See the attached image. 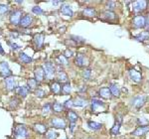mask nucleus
Segmentation results:
<instances>
[{"instance_id":"nucleus-1","label":"nucleus","mask_w":149,"mask_h":139,"mask_svg":"<svg viewBox=\"0 0 149 139\" xmlns=\"http://www.w3.org/2000/svg\"><path fill=\"white\" fill-rule=\"evenodd\" d=\"M14 137L16 139H26L28 137L27 128L24 125H18L15 127L14 130Z\"/></svg>"},{"instance_id":"nucleus-2","label":"nucleus","mask_w":149,"mask_h":139,"mask_svg":"<svg viewBox=\"0 0 149 139\" xmlns=\"http://www.w3.org/2000/svg\"><path fill=\"white\" fill-rule=\"evenodd\" d=\"M43 69H44L45 72V78L48 79V80H52L54 79L55 76V67L53 66L52 63L50 62H46L43 66Z\"/></svg>"},{"instance_id":"nucleus-3","label":"nucleus","mask_w":149,"mask_h":139,"mask_svg":"<svg viewBox=\"0 0 149 139\" xmlns=\"http://www.w3.org/2000/svg\"><path fill=\"white\" fill-rule=\"evenodd\" d=\"M132 25L136 29H141L146 26V17H144L142 15H137L133 18L132 20Z\"/></svg>"},{"instance_id":"nucleus-4","label":"nucleus","mask_w":149,"mask_h":139,"mask_svg":"<svg viewBox=\"0 0 149 139\" xmlns=\"http://www.w3.org/2000/svg\"><path fill=\"white\" fill-rule=\"evenodd\" d=\"M0 75H1L3 78H10L12 76V71L9 68V65L6 63V62H2L0 63Z\"/></svg>"},{"instance_id":"nucleus-5","label":"nucleus","mask_w":149,"mask_h":139,"mask_svg":"<svg viewBox=\"0 0 149 139\" xmlns=\"http://www.w3.org/2000/svg\"><path fill=\"white\" fill-rule=\"evenodd\" d=\"M10 23L13 25H18L20 24V21L22 19V11L21 10H15L11 13L10 15Z\"/></svg>"},{"instance_id":"nucleus-6","label":"nucleus","mask_w":149,"mask_h":139,"mask_svg":"<svg viewBox=\"0 0 149 139\" xmlns=\"http://www.w3.org/2000/svg\"><path fill=\"white\" fill-rule=\"evenodd\" d=\"M146 7H147V1H145V0L135 1L133 3V11L135 13H140V12L145 10Z\"/></svg>"},{"instance_id":"nucleus-7","label":"nucleus","mask_w":149,"mask_h":139,"mask_svg":"<svg viewBox=\"0 0 149 139\" xmlns=\"http://www.w3.org/2000/svg\"><path fill=\"white\" fill-rule=\"evenodd\" d=\"M146 99H147V97H146L145 95L136 97H134V99H132V105H133L135 108L139 109V108H141L144 104H145Z\"/></svg>"},{"instance_id":"nucleus-8","label":"nucleus","mask_w":149,"mask_h":139,"mask_svg":"<svg viewBox=\"0 0 149 139\" xmlns=\"http://www.w3.org/2000/svg\"><path fill=\"white\" fill-rule=\"evenodd\" d=\"M74 65L78 67H86V65H88V60L85 57V55L83 54H79L76 56V58H74Z\"/></svg>"},{"instance_id":"nucleus-9","label":"nucleus","mask_w":149,"mask_h":139,"mask_svg":"<svg viewBox=\"0 0 149 139\" xmlns=\"http://www.w3.org/2000/svg\"><path fill=\"white\" fill-rule=\"evenodd\" d=\"M51 123L55 128L64 129L66 127V121L63 118H61V117H54V118H52Z\"/></svg>"},{"instance_id":"nucleus-10","label":"nucleus","mask_w":149,"mask_h":139,"mask_svg":"<svg viewBox=\"0 0 149 139\" xmlns=\"http://www.w3.org/2000/svg\"><path fill=\"white\" fill-rule=\"evenodd\" d=\"M35 74V80L38 81V83H40V81H44L45 79V72H44V69H43V67H37L34 72Z\"/></svg>"},{"instance_id":"nucleus-11","label":"nucleus","mask_w":149,"mask_h":139,"mask_svg":"<svg viewBox=\"0 0 149 139\" xmlns=\"http://www.w3.org/2000/svg\"><path fill=\"white\" fill-rule=\"evenodd\" d=\"M128 74L131 80L133 81H135V83H139V81H142V76H141V74L136 71V70H134V69L129 70Z\"/></svg>"},{"instance_id":"nucleus-12","label":"nucleus","mask_w":149,"mask_h":139,"mask_svg":"<svg viewBox=\"0 0 149 139\" xmlns=\"http://www.w3.org/2000/svg\"><path fill=\"white\" fill-rule=\"evenodd\" d=\"M149 131V126L145 125V126H139L135 129V130L132 132V135L134 136H142L144 134H146Z\"/></svg>"},{"instance_id":"nucleus-13","label":"nucleus","mask_w":149,"mask_h":139,"mask_svg":"<svg viewBox=\"0 0 149 139\" xmlns=\"http://www.w3.org/2000/svg\"><path fill=\"white\" fill-rule=\"evenodd\" d=\"M133 39L138 41V42H144V41L148 40L149 39V31H142V32L139 33L138 35H136Z\"/></svg>"},{"instance_id":"nucleus-14","label":"nucleus","mask_w":149,"mask_h":139,"mask_svg":"<svg viewBox=\"0 0 149 139\" xmlns=\"http://www.w3.org/2000/svg\"><path fill=\"white\" fill-rule=\"evenodd\" d=\"M32 21L33 19L32 17H31L30 15H25L24 17H22V19H21L20 21V26L23 28H26L28 27V26H30L31 24H32Z\"/></svg>"},{"instance_id":"nucleus-15","label":"nucleus","mask_w":149,"mask_h":139,"mask_svg":"<svg viewBox=\"0 0 149 139\" xmlns=\"http://www.w3.org/2000/svg\"><path fill=\"white\" fill-rule=\"evenodd\" d=\"M102 18L103 20H107V21H112V20H115V19H116V15H115L114 12L107 10L102 13Z\"/></svg>"},{"instance_id":"nucleus-16","label":"nucleus","mask_w":149,"mask_h":139,"mask_svg":"<svg viewBox=\"0 0 149 139\" xmlns=\"http://www.w3.org/2000/svg\"><path fill=\"white\" fill-rule=\"evenodd\" d=\"M100 95L102 97H103V99H111V97H112V95H111V92H110V90H109V88H102L100 90Z\"/></svg>"},{"instance_id":"nucleus-17","label":"nucleus","mask_w":149,"mask_h":139,"mask_svg":"<svg viewBox=\"0 0 149 139\" xmlns=\"http://www.w3.org/2000/svg\"><path fill=\"white\" fill-rule=\"evenodd\" d=\"M73 104H74V106L84 107V106H86V105L88 104V101H86L85 99H83V97H76V99L73 100Z\"/></svg>"},{"instance_id":"nucleus-18","label":"nucleus","mask_w":149,"mask_h":139,"mask_svg":"<svg viewBox=\"0 0 149 139\" xmlns=\"http://www.w3.org/2000/svg\"><path fill=\"white\" fill-rule=\"evenodd\" d=\"M104 106V102L100 99H92V109L93 111H95L97 110V108L100 107H102Z\"/></svg>"},{"instance_id":"nucleus-19","label":"nucleus","mask_w":149,"mask_h":139,"mask_svg":"<svg viewBox=\"0 0 149 139\" xmlns=\"http://www.w3.org/2000/svg\"><path fill=\"white\" fill-rule=\"evenodd\" d=\"M61 13L65 16H69V17H72L74 15V11L73 9L71 8V6L69 5H63L61 7Z\"/></svg>"},{"instance_id":"nucleus-20","label":"nucleus","mask_w":149,"mask_h":139,"mask_svg":"<svg viewBox=\"0 0 149 139\" xmlns=\"http://www.w3.org/2000/svg\"><path fill=\"white\" fill-rule=\"evenodd\" d=\"M34 41H35V44L38 49H41V48L43 47V44H44V35L37 34L34 37Z\"/></svg>"},{"instance_id":"nucleus-21","label":"nucleus","mask_w":149,"mask_h":139,"mask_svg":"<svg viewBox=\"0 0 149 139\" xmlns=\"http://www.w3.org/2000/svg\"><path fill=\"white\" fill-rule=\"evenodd\" d=\"M5 85H6V88L8 90H13L14 88H15V80H14V78H7L5 79Z\"/></svg>"},{"instance_id":"nucleus-22","label":"nucleus","mask_w":149,"mask_h":139,"mask_svg":"<svg viewBox=\"0 0 149 139\" xmlns=\"http://www.w3.org/2000/svg\"><path fill=\"white\" fill-rule=\"evenodd\" d=\"M29 88L28 87H26V85H22V87H18L17 88H16V92L18 93L20 97H25L26 95L29 93Z\"/></svg>"},{"instance_id":"nucleus-23","label":"nucleus","mask_w":149,"mask_h":139,"mask_svg":"<svg viewBox=\"0 0 149 139\" xmlns=\"http://www.w3.org/2000/svg\"><path fill=\"white\" fill-rule=\"evenodd\" d=\"M57 79H58V83H68V76H67V74L63 71L58 72Z\"/></svg>"},{"instance_id":"nucleus-24","label":"nucleus","mask_w":149,"mask_h":139,"mask_svg":"<svg viewBox=\"0 0 149 139\" xmlns=\"http://www.w3.org/2000/svg\"><path fill=\"white\" fill-rule=\"evenodd\" d=\"M83 14L85 17H95V15H97V11L95 10L93 8H91V7H88V8H86L83 10Z\"/></svg>"},{"instance_id":"nucleus-25","label":"nucleus","mask_w":149,"mask_h":139,"mask_svg":"<svg viewBox=\"0 0 149 139\" xmlns=\"http://www.w3.org/2000/svg\"><path fill=\"white\" fill-rule=\"evenodd\" d=\"M35 130L40 134H45L47 132V126L43 123H36L34 125Z\"/></svg>"},{"instance_id":"nucleus-26","label":"nucleus","mask_w":149,"mask_h":139,"mask_svg":"<svg viewBox=\"0 0 149 139\" xmlns=\"http://www.w3.org/2000/svg\"><path fill=\"white\" fill-rule=\"evenodd\" d=\"M51 90L54 95H60V93L62 92V88L58 81H56V83H53L51 85Z\"/></svg>"},{"instance_id":"nucleus-27","label":"nucleus","mask_w":149,"mask_h":139,"mask_svg":"<svg viewBox=\"0 0 149 139\" xmlns=\"http://www.w3.org/2000/svg\"><path fill=\"white\" fill-rule=\"evenodd\" d=\"M109 90L113 97H119V95H120V90H119L118 85H115V83H111V85H110Z\"/></svg>"},{"instance_id":"nucleus-28","label":"nucleus","mask_w":149,"mask_h":139,"mask_svg":"<svg viewBox=\"0 0 149 139\" xmlns=\"http://www.w3.org/2000/svg\"><path fill=\"white\" fill-rule=\"evenodd\" d=\"M19 59H20V61L24 64L32 63V59H31V57H29L27 54H25V53H20V54H19Z\"/></svg>"},{"instance_id":"nucleus-29","label":"nucleus","mask_w":149,"mask_h":139,"mask_svg":"<svg viewBox=\"0 0 149 139\" xmlns=\"http://www.w3.org/2000/svg\"><path fill=\"white\" fill-rule=\"evenodd\" d=\"M68 118H69V121H70V123L71 124H76V121L78 120V118H79V116H78V114L76 113L74 111H69L68 112Z\"/></svg>"},{"instance_id":"nucleus-30","label":"nucleus","mask_w":149,"mask_h":139,"mask_svg":"<svg viewBox=\"0 0 149 139\" xmlns=\"http://www.w3.org/2000/svg\"><path fill=\"white\" fill-rule=\"evenodd\" d=\"M27 83H28V88H29V90H34L37 88V85H38V81L35 80V79H29L28 81H27Z\"/></svg>"},{"instance_id":"nucleus-31","label":"nucleus","mask_w":149,"mask_h":139,"mask_svg":"<svg viewBox=\"0 0 149 139\" xmlns=\"http://www.w3.org/2000/svg\"><path fill=\"white\" fill-rule=\"evenodd\" d=\"M88 126L91 129H93V130H100V129H102V124L98 123V122H95V121H88Z\"/></svg>"},{"instance_id":"nucleus-32","label":"nucleus","mask_w":149,"mask_h":139,"mask_svg":"<svg viewBox=\"0 0 149 139\" xmlns=\"http://www.w3.org/2000/svg\"><path fill=\"white\" fill-rule=\"evenodd\" d=\"M120 124H121V119L118 122H115V124L113 125V127L110 129V133L112 135H116L119 133V128H120Z\"/></svg>"},{"instance_id":"nucleus-33","label":"nucleus","mask_w":149,"mask_h":139,"mask_svg":"<svg viewBox=\"0 0 149 139\" xmlns=\"http://www.w3.org/2000/svg\"><path fill=\"white\" fill-rule=\"evenodd\" d=\"M52 108L55 112H62L64 110L65 106L63 104H59V102H55V104H53L52 105Z\"/></svg>"},{"instance_id":"nucleus-34","label":"nucleus","mask_w":149,"mask_h":139,"mask_svg":"<svg viewBox=\"0 0 149 139\" xmlns=\"http://www.w3.org/2000/svg\"><path fill=\"white\" fill-rule=\"evenodd\" d=\"M71 90H72V88H71L70 83H66L62 85V92H63L64 95H69V93L71 92Z\"/></svg>"},{"instance_id":"nucleus-35","label":"nucleus","mask_w":149,"mask_h":139,"mask_svg":"<svg viewBox=\"0 0 149 139\" xmlns=\"http://www.w3.org/2000/svg\"><path fill=\"white\" fill-rule=\"evenodd\" d=\"M91 76H92V70L88 68L85 69V71L83 72V78L85 79V80H90Z\"/></svg>"},{"instance_id":"nucleus-36","label":"nucleus","mask_w":149,"mask_h":139,"mask_svg":"<svg viewBox=\"0 0 149 139\" xmlns=\"http://www.w3.org/2000/svg\"><path fill=\"white\" fill-rule=\"evenodd\" d=\"M46 137H47V139H57L58 133L55 132L54 130H49L46 133Z\"/></svg>"},{"instance_id":"nucleus-37","label":"nucleus","mask_w":149,"mask_h":139,"mask_svg":"<svg viewBox=\"0 0 149 139\" xmlns=\"http://www.w3.org/2000/svg\"><path fill=\"white\" fill-rule=\"evenodd\" d=\"M32 12L34 14H36V15H42V14L44 13V10L39 6H34L32 8Z\"/></svg>"},{"instance_id":"nucleus-38","label":"nucleus","mask_w":149,"mask_h":139,"mask_svg":"<svg viewBox=\"0 0 149 139\" xmlns=\"http://www.w3.org/2000/svg\"><path fill=\"white\" fill-rule=\"evenodd\" d=\"M72 40L74 41L76 43H78V44H84V43L86 42V40L84 39V38L81 37H79V36H72Z\"/></svg>"},{"instance_id":"nucleus-39","label":"nucleus","mask_w":149,"mask_h":139,"mask_svg":"<svg viewBox=\"0 0 149 139\" xmlns=\"http://www.w3.org/2000/svg\"><path fill=\"white\" fill-rule=\"evenodd\" d=\"M8 12V6L4 5V4H0V14L1 15H4Z\"/></svg>"},{"instance_id":"nucleus-40","label":"nucleus","mask_w":149,"mask_h":139,"mask_svg":"<svg viewBox=\"0 0 149 139\" xmlns=\"http://www.w3.org/2000/svg\"><path fill=\"white\" fill-rule=\"evenodd\" d=\"M35 95H37L38 97H44L45 95H46V92H45V90H41V88H38V90H36Z\"/></svg>"},{"instance_id":"nucleus-41","label":"nucleus","mask_w":149,"mask_h":139,"mask_svg":"<svg viewBox=\"0 0 149 139\" xmlns=\"http://www.w3.org/2000/svg\"><path fill=\"white\" fill-rule=\"evenodd\" d=\"M58 60H59V62H60V64H61V65H68V60H67V58L64 56V55L59 56Z\"/></svg>"},{"instance_id":"nucleus-42","label":"nucleus","mask_w":149,"mask_h":139,"mask_svg":"<svg viewBox=\"0 0 149 139\" xmlns=\"http://www.w3.org/2000/svg\"><path fill=\"white\" fill-rule=\"evenodd\" d=\"M51 107H52V105L50 104H47L46 105H44V107H43V113H48V112L51 110Z\"/></svg>"},{"instance_id":"nucleus-43","label":"nucleus","mask_w":149,"mask_h":139,"mask_svg":"<svg viewBox=\"0 0 149 139\" xmlns=\"http://www.w3.org/2000/svg\"><path fill=\"white\" fill-rule=\"evenodd\" d=\"M9 45H10V47H11V49L12 50H14V51H16V50H19L20 49V45H18V44H16V43H9Z\"/></svg>"},{"instance_id":"nucleus-44","label":"nucleus","mask_w":149,"mask_h":139,"mask_svg":"<svg viewBox=\"0 0 149 139\" xmlns=\"http://www.w3.org/2000/svg\"><path fill=\"white\" fill-rule=\"evenodd\" d=\"M114 5H115V3L113 1H109L107 3V8L109 9V11H111V9L114 8Z\"/></svg>"},{"instance_id":"nucleus-45","label":"nucleus","mask_w":149,"mask_h":139,"mask_svg":"<svg viewBox=\"0 0 149 139\" xmlns=\"http://www.w3.org/2000/svg\"><path fill=\"white\" fill-rule=\"evenodd\" d=\"M64 56L66 57V58H71L72 56H73V52L71 51V50H66L65 51V53H64Z\"/></svg>"},{"instance_id":"nucleus-46","label":"nucleus","mask_w":149,"mask_h":139,"mask_svg":"<svg viewBox=\"0 0 149 139\" xmlns=\"http://www.w3.org/2000/svg\"><path fill=\"white\" fill-rule=\"evenodd\" d=\"M64 106H65V107H72V106H74V104H73V99L67 100V101L65 102Z\"/></svg>"},{"instance_id":"nucleus-47","label":"nucleus","mask_w":149,"mask_h":139,"mask_svg":"<svg viewBox=\"0 0 149 139\" xmlns=\"http://www.w3.org/2000/svg\"><path fill=\"white\" fill-rule=\"evenodd\" d=\"M138 123H140L141 126H145V124H147L148 121L146 120V119H144V118H139L138 119Z\"/></svg>"},{"instance_id":"nucleus-48","label":"nucleus","mask_w":149,"mask_h":139,"mask_svg":"<svg viewBox=\"0 0 149 139\" xmlns=\"http://www.w3.org/2000/svg\"><path fill=\"white\" fill-rule=\"evenodd\" d=\"M61 3H62V1H53V2H52V4H53L54 6H58V5H60Z\"/></svg>"},{"instance_id":"nucleus-49","label":"nucleus","mask_w":149,"mask_h":139,"mask_svg":"<svg viewBox=\"0 0 149 139\" xmlns=\"http://www.w3.org/2000/svg\"><path fill=\"white\" fill-rule=\"evenodd\" d=\"M0 54H2V55L4 54V50H3V48H2V46H1V43H0Z\"/></svg>"}]
</instances>
